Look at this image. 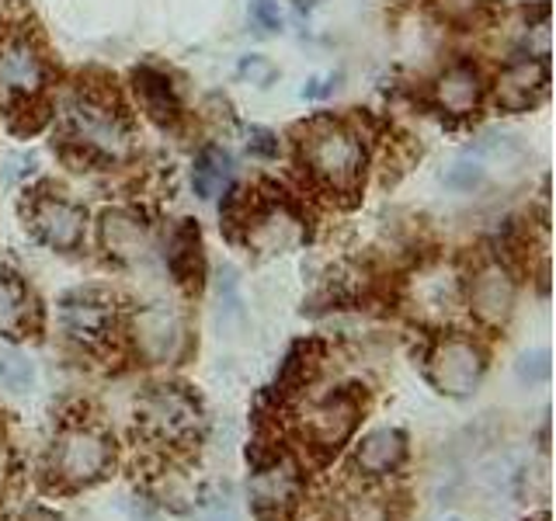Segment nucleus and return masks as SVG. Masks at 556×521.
I'll list each match as a JSON object with an SVG mask.
<instances>
[{
  "label": "nucleus",
  "mask_w": 556,
  "mask_h": 521,
  "mask_svg": "<svg viewBox=\"0 0 556 521\" xmlns=\"http://www.w3.org/2000/svg\"><path fill=\"white\" fill-rule=\"evenodd\" d=\"M202 521H237V514H233V504L230 500H213L208 508L202 511Z\"/></svg>",
  "instance_id": "26"
},
{
  "label": "nucleus",
  "mask_w": 556,
  "mask_h": 521,
  "mask_svg": "<svg viewBox=\"0 0 556 521\" xmlns=\"http://www.w3.org/2000/svg\"><path fill=\"white\" fill-rule=\"evenodd\" d=\"M31 379H35V365L25 355H17V352L0 355V382H4L8 390L25 393L31 386Z\"/></svg>",
  "instance_id": "21"
},
{
  "label": "nucleus",
  "mask_w": 556,
  "mask_h": 521,
  "mask_svg": "<svg viewBox=\"0 0 556 521\" xmlns=\"http://www.w3.org/2000/svg\"><path fill=\"white\" fill-rule=\"evenodd\" d=\"M306 156H309L313 170H317L324 181L338 185V188L352 185L358 178V170H362L358 139L352 132H344V129H334V126L317 129L309 136Z\"/></svg>",
  "instance_id": "1"
},
{
  "label": "nucleus",
  "mask_w": 556,
  "mask_h": 521,
  "mask_svg": "<svg viewBox=\"0 0 556 521\" xmlns=\"http://www.w3.org/2000/svg\"><path fill=\"white\" fill-rule=\"evenodd\" d=\"M70 126H74L80 143L109 156H122L129 150V132L118 122V115H112L109 109H101L94 101H77L74 109H70Z\"/></svg>",
  "instance_id": "4"
},
{
  "label": "nucleus",
  "mask_w": 556,
  "mask_h": 521,
  "mask_svg": "<svg viewBox=\"0 0 556 521\" xmlns=\"http://www.w3.org/2000/svg\"><path fill=\"white\" fill-rule=\"evenodd\" d=\"M248 494L261 514H286L300 497V473L289 462H271L251 476Z\"/></svg>",
  "instance_id": "6"
},
{
  "label": "nucleus",
  "mask_w": 556,
  "mask_h": 521,
  "mask_svg": "<svg viewBox=\"0 0 556 521\" xmlns=\"http://www.w3.org/2000/svg\"><path fill=\"white\" fill-rule=\"evenodd\" d=\"M35 230H39V237L49 243V247L74 251L84 237V213L70 202L49 199L35 208Z\"/></svg>",
  "instance_id": "10"
},
{
  "label": "nucleus",
  "mask_w": 556,
  "mask_h": 521,
  "mask_svg": "<svg viewBox=\"0 0 556 521\" xmlns=\"http://www.w3.org/2000/svg\"><path fill=\"white\" fill-rule=\"evenodd\" d=\"M230 174H233V164H230V153H223V150H205L199 156V164H195V191L202 199H216L223 185L230 181Z\"/></svg>",
  "instance_id": "17"
},
{
  "label": "nucleus",
  "mask_w": 556,
  "mask_h": 521,
  "mask_svg": "<svg viewBox=\"0 0 556 521\" xmlns=\"http://www.w3.org/2000/svg\"><path fill=\"white\" fill-rule=\"evenodd\" d=\"M25 289L11 278H0V334H14L25 323Z\"/></svg>",
  "instance_id": "20"
},
{
  "label": "nucleus",
  "mask_w": 556,
  "mask_h": 521,
  "mask_svg": "<svg viewBox=\"0 0 556 521\" xmlns=\"http://www.w3.org/2000/svg\"><path fill=\"white\" fill-rule=\"evenodd\" d=\"M543 91H546V66L539 60L511 63L497 80V98H501L504 109H511V112L529 109V104L539 101Z\"/></svg>",
  "instance_id": "11"
},
{
  "label": "nucleus",
  "mask_w": 556,
  "mask_h": 521,
  "mask_svg": "<svg viewBox=\"0 0 556 521\" xmlns=\"http://www.w3.org/2000/svg\"><path fill=\"white\" fill-rule=\"evenodd\" d=\"M136 341L150 361H167L181 352V320L164 306H150L136 320Z\"/></svg>",
  "instance_id": "8"
},
{
  "label": "nucleus",
  "mask_w": 556,
  "mask_h": 521,
  "mask_svg": "<svg viewBox=\"0 0 556 521\" xmlns=\"http://www.w3.org/2000/svg\"><path fill=\"white\" fill-rule=\"evenodd\" d=\"M136 91H139V98H143V104L150 109L153 118L164 122L174 112V94H170L167 77L153 74V69H139V74H136Z\"/></svg>",
  "instance_id": "18"
},
{
  "label": "nucleus",
  "mask_w": 556,
  "mask_h": 521,
  "mask_svg": "<svg viewBox=\"0 0 556 521\" xmlns=\"http://www.w3.org/2000/svg\"><path fill=\"white\" fill-rule=\"evenodd\" d=\"M477 98H480V77H477V69H469L463 63L445 69L442 80H439V101L445 104L448 112L463 115V112L473 109Z\"/></svg>",
  "instance_id": "16"
},
{
  "label": "nucleus",
  "mask_w": 556,
  "mask_h": 521,
  "mask_svg": "<svg viewBox=\"0 0 556 521\" xmlns=\"http://www.w3.org/2000/svg\"><path fill=\"white\" fill-rule=\"evenodd\" d=\"M112 323V306L94 295H74L63 303V327L77 341H98L104 338V330Z\"/></svg>",
  "instance_id": "13"
},
{
  "label": "nucleus",
  "mask_w": 556,
  "mask_h": 521,
  "mask_svg": "<svg viewBox=\"0 0 556 521\" xmlns=\"http://www.w3.org/2000/svg\"><path fill=\"white\" fill-rule=\"evenodd\" d=\"M518 376L526 382H543L549 379V352H529L518 361Z\"/></svg>",
  "instance_id": "24"
},
{
  "label": "nucleus",
  "mask_w": 556,
  "mask_h": 521,
  "mask_svg": "<svg viewBox=\"0 0 556 521\" xmlns=\"http://www.w3.org/2000/svg\"><path fill=\"white\" fill-rule=\"evenodd\" d=\"M248 136H251V139H248L251 153H257V156H275V153H278V139H275L268 129H251Z\"/></svg>",
  "instance_id": "25"
},
{
  "label": "nucleus",
  "mask_w": 556,
  "mask_h": 521,
  "mask_svg": "<svg viewBox=\"0 0 556 521\" xmlns=\"http://www.w3.org/2000/svg\"><path fill=\"white\" fill-rule=\"evenodd\" d=\"M42 84V60L28 42H8L0 49V91H35Z\"/></svg>",
  "instance_id": "12"
},
{
  "label": "nucleus",
  "mask_w": 556,
  "mask_h": 521,
  "mask_svg": "<svg viewBox=\"0 0 556 521\" xmlns=\"http://www.w3.org/2000/svg\"><path fill=\"white\" fill-rule=\"evenodd\" d=\"M483 376V358L469 341H445L431 355V382L448 396H466Z\"/></svg>",
  "instance_id": "3"
},
{
  "label": "nucleus",
  "mask_w": 556,
  "mask_h": 521,
  "mask_svg": "<svg viewBox=\"0 0 556 521\" xmlns=\"http://www.w3.org/2000/svg\"><path fill=\"white\" fill-rule=\"evenodd\" d=\"M404 452H407L404 434L393 431V428H379V431L365 434V439H362V445H358V466L365 469V473L382 476V473H390V469L400 466Z\"/></svg>",
  "instance_id": "14"
},
{
  "label": "nucleus",
  "mask_w": 556,
  "mask_h": 521,
  "mask_svg": "<svg viewBox=\"0 0 556 521\" xmlns=\"http://www.w3.org/2000/svg\"><path fill=\"white\" fill-rule=\"evenodd\" d=\"M109 459H112V445L94 431H70L56 445V469L70 483L98 480L109 469Z\"/></svg>",
  "instance_id": "2"
},
{
  "label": "nucleus",
  "mask_w": 556,
  "mask_h": 521,
  "mask_svg": "<svg viewBox=\"0 0 556 521\" xmlns=\"http://www.w3.org/2000/svg\"><path fill=\"white\" fill-rule=\"evenodd\" d=\"M104 247L115 257L136 260L150 251V237L143 230V223L126 216V213H109L104 216Z\"/></svg>",
  "instance_id": "15"
},
{
  "label": "nucleus",
  "mask_w": 556,
  "mask_h": 521,
  "mask_svg": "<svg viewBox=\"0 0 556 521\" xmlns=\"http://www.w3.org/2000/svg\"><path fill=\"white\" fill-rule=\"evenodd\" d=\"M254 240L265 251H282L292 240H300V223H295L289 213H268L265 219H261Z\"/></svg>",
  "instance_id": "19"
},
{
  "label": "nucleus",
  "mask_w": 556,
  "mask_h": 521,
  "mask_svg": "<svg viewBox=\"0 0 556 521\" xmlns=\"http://www.w3.org/2000/svg\"><path fill=\"white\" fill-rule=\"evenodd\" d=\"M344 521H390V508L379 497H352L344 504Z\"/></svg>",
  "instance_id": "23"
},
{
  "label": "nucleus",
  "mask_w": 556,
  "mask_h": 521,
  "mask_svg": "<svg viewBox=\"0 0 556 521\" xmlns=\"http://www.w3.org/2000/svg\"><path fill=\"white\" fill-rule=\"evenodd\" d=\"M480 181H483V164L477 161V156H466V161L452 164L445 174V185L456 188V191H473Z\"/></svg>",
  "instance_id": "22"
},
{
  "label": "nucleus",
  "mask_w": 556,
  "mask_h": 521,
  "mask_svg": "<svg viewBox=\"0 0 556 521\" xmlns=\"http://www.w3.org/2000/svg\"><path fill=\"white\" fill-rule=\"evenodd\" d=\"M355 421H358V404L352 396L338 393L309 410V434L320 448H341V442L355 431Z\"/></svg>",
  "instance_id": "9"
},
{
  "label": "nucleus",
  "mask_w": 556,
  "mask_h": 521,
  "mask_svg": "<svg viewBox=\"0 0 556 521\" xmlns=\"http://www.w3.org/2000/svg\"><path fill=\"white\" fill-rule=\"evenodd\" d=\"M139 414H143V424L161 434V439H181L185 431L195 428L199 421V410L195 404L181 393V390H153L143 404H139Z\"/></svg>",
  "instance_id": "5"
},
{
  "label": "nucleus",
  "mask_w": 556,
  "mask_h": 521,
  "mask_svg": "<svg viewBox=\"0 0 556 521\" xmlns=\"http://www.w3.org/2000/svg\"><path fill=\"white\" fill-rule=\"evenodd\" d=\"M473 313L491 327H501L515 309V282L501 265H483L473 278Z\"/></svg>",
  "instance_id": "7"
},
{
  "label": "nucleus",
  "mask_w": 556,
  "mask_h": 521,
  "mask_svg": "<svg viewBox=\"0 0 556 521\" xmlns=\"http://www.w3.org/2000/svg\"><path fill=\"white\" fill-rule=\"evenodd\" d=\"M240 74H248V77H254V80L265 84V80H271V66L251 56V60H243V63H240Z\"/></svg>",
  "instance_id": "27"
},
{
  "label": "nucleus",
  "mask_w": 556,
  "mask_h": 521,
  "mask_svg": "<svg viewBox=\"0 0 556 521\" xmlns=\"http://www.w3.org/2000/svg\"><path fill=\"white\" fill-rule=\"evenodd\" d=\"M448 521H459V518H448Z\"/></svg>",
  "instance_id": "28"
}]
</instances>
